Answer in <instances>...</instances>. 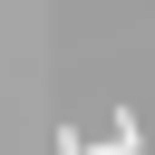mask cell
<instances>
[{"label":"cell","instance_id":"6da1fadb","mask_svg":"<svg viewBox=\"0 0 155 155\" xmlns=\"http://www.w3.org/2000/svg\"><path fill=\"white\" fill-rule=\"evenodd\" d=\"M58 155H87V136H78V126H58Z\"/></svg>","mask_w":155,"mask_h":155}]
</instances>
